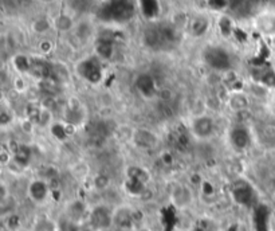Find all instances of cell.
<instances>
[{
  "label": "cell",
  "mask_w": 275,
  "mask_h": 231,
  "mask_svg": "<svg viewBox=\"0 0 275 231\" xmlns=\"http://www.w3.org/2000/svg\"><path fill=\"white\" fill-rule=\"evenodd\" d=\"M136 86H137L141 95H144L146 98H153L159 93V90L156 89V85H155V81L152 79L151 75H146V74H142L137 78Z\"/></svg>",
  "instance_id": "4fadbf2b"
},
{
  "label": "cell",
  "mask_w": 275,
  "mask_h": 231,
  "mask_svg": "<svg viewBox=\"0 0 275 231\" xmlns=\"http://www.w3.org/2000/svg\"><path fill=\"white\" fill-rule=\"evenodd\" d=\"M157 97H159V100H160L162 104H168V102H171L172 98H173V92H172L171 89H168V88H162V89L159 90Z\"/></svg>",
  "instance_id": "4dcf8cb0"
},
{
  "label": "cell",
  "mask_w": 275,
  "mask_h": 231,
  "mask_svg": "<svg viewBox=\"0 0 275 231\" xmlns=\"http://www.w3.org/2000/svg\"><path fill=\"white\" fill-rule=\"evenodd\" d=\"M132 140L135 142V145L140 149L148 151V149H153L159 142V137L155 132L149 131L146 128H138L133 131V137Z\"/></svg>",
  "instance_id": "9c48e42d"
},
{
  "label": "cell",
  "mask_w": 275,
  "mask_h": 231,
  "mask_svg": "<svg viewBox=\"0 0 275 231\" xmlns=\"http://www.w3.org/2000/svg\"><path fill=\"white\" fill-rule=\"evenodd\" d=\"M136 222L135 211L126 206H119L113 211V227L118 231H133Z\"/></svg>",
  "instance_id": "277c9868"
},
{
  "label": "cell",
  "mask_w": 275,
  "mask_h": 231,
  "mask_svg": "<svg viewBox=\"0 0 275 231\" xmlns=\"http://www.w3.org/2000/svg\"><path fill=\"white\" fill-rule=\"evenodd\" d=\"M38 89L42 93V95H50V97H55L61 93V84H58L57 81L52 78L42 79L39 82Z\"/></svg>",
  "instance_id": "2e32d148"
},
{
  "label": "cell",
  "mask_w": 275,
  "mask_h": 231,
  "mask_svg": "<svg viewBox=\"0 0 275 231\" xmlns=\"http://www.w3.org/2000/svg\"><path fill=\"white\" fill-rule=\"evenodd\" d=\"M15 66L18 68V70L21 71H30V66H31V61L27 59L24 55H19L15 58Z\"/></svg>",
  "instance_id": "83f0119b"
},
{
  "label": "cell",
  "mask_w": 275,
  "mask_h": 231,
  "mask_svg": "<svg viewBox=\"0 0 275 231\" xmlns=\"http://www.w3.org/2000/svg\"><path fill=\"white\" fill-rule=\"evenodd\" d=\"M88 226L93 231L112 230L113 227V210L109 206H94L88 214Z\"/></svg>",
  "instance_id": "6da1fadb"
},
{
  "label": "cell",
  "mask_w": 275,
  "mask_h": 231,
  "mask_svg": "<svg viewBox=\"0 0 275 231\" xmlns=\"http://www.w3.org/2000/svg\"><path fill=\"white\" fill-rule=\"evenodd\" d=\"M95 48H97V54L102 58H110L112 54H113V46H112V43L108 39H101L97 43V47Z\"/></svg>",
  "instance_id": "7402d4cb"
},
{
  "label": "cell",
  "mask_w": 275,
  "mask_h": 231,
  "mask_svg": "<svg viewBox=\"0 0 275 231\" xmlns=\"http://www.w3.org/2000/svg\"><path fill=\"white\" fill-rule=\"evenodd\" d=\"M126 176H128V179H133V180L140 182V183H142L144 185H148L149 180H151L149 172H148L145 168L137 167V165H130V167H128V169H126Z\"/></svg>",
  "instance_id": "9a60e30c"
},
{
  "label": "cell",
  "mask_w": 275,
  "mask_h": 231,
  "mask_svg": "<svg viewBox=\"0 0 275 231\" xmlns=\"http://www.w3.org/2000/svg\"><path fill=\"white\" fill-rule=\"evenodd\" d=\"M34 126H35V124L31 122V121L28 120V118H26V117H24V120L21 122L22 131L24 132V133H27V135H28V133H32V131H34Z\"/></svg>",
  "instance_id": "d590c367"
},
{
  "label": "cell",
  "mask_w": 275,
  "mask_h": 231,
  "mask_svg": "<svg viewBox=\"0 0 275 231\" xmlns=\"http://www.w3.org/2000/svg\"><path fill=\"white\" fill-rule=\"evenodd\" d=\"M41 113H42V108L35 102H30L26 108V118L34 122L35 125H38L39 122V118H41Z\"/></svg>",
  "instance_id": "ffe728a7"
},
{
  "label": "cell",
  "mask_w": 275,
  "mask_h": 231,
  "mask_svg": "<svg viewBox=\"0 0 275 231\" xmlns=\"http://www.w3.org/2000/svg\"><path fill=\"white\" fill-rule=\"evenodd\" d=\"M52 121V113L51 111H46V109H42L41 113V118H39V122L38 125L41 126H48L51 124Z\"/></svg>",
  "instance_id": "1f68e13d"
},
{
  "label": "cell",
  "mask_w": 275,
  "mask_h": 231,
  "mask_svg": "<svg viewBox=\"0 0 275 231\" xmlns=\"http://www.w3.org/2000/svg\"><path fill=\"white\" fill-rule=\"evenodd\" d=\"M172 202L173 205L179 207V208H184L192 203L193 195L192 191L188 188L187 185H177L176 188L172 191L171 194Z\"/></svg>",
  "instance_id": "8fae6325"
},
{
  "label": "cell",
  "mask_w": 275,
  "mask_h": 231,
  "mask_svg": "<svg viewBox=\"0 0 275 231\" xmlns=\"http://www.w3.org/2000/svg\"><path fill=\"white\" fill-rule=\"evenodd\" d=\"M55 24H57L58 30H61V31H69V30L73 27V21H71L70 16L61 15L57 19V22H55Z\"/></svg>",
  "instance_id": "484cf974"
},
{
  "label": "cell",
  "mask_w": 275,
  "mask_h": 231,
  "mask_svg": "<svg viewBox=\"0 0 275 231\" xmlns=\"http://www.w3.org/2000/svg\"><path fill=\"white\" fill-rule=\"evenodd\" d=\"M227 104H229V109L234 112V113H239V112L249 111L250 98L244 92L238 90V92H234L232 94L229 95Z\"/></svg>",
  "instance_id": "7c38bea8"
},
{
  "label": "cell",
  "mask_w": 275,
  "mask_h": 231,
  "mask_svg": "<svg viewBox=\"0 0 275 231\" xmlns=\"http://www.w3.org/2000/svg\"><path fill=\"white\" fill-rule=\"evenodd\" d=\"M250 93L254 97H258V98H265V97H267L269 90H267V86H265V85L259 84V82H254L250 88Z\"/></svg>",
  "instance_id": "d4e9b609"
},
{
  "label": "cell",
  "mask_w": 275,
  "mask_h": 231,
  "mask_svg": "<svg viewBox=\"0 0 275 231\" xmlns=\"http://www.w3.org/2000/svg\"><path fill=\"white\" fill-rule=\"evenodd\" d=\"M50 184L45 179H35L28 184L27 194L34 203H45L50 194Z\"/></svg>",
  "instance_id": "ba28073f"
},
{
  "label": "cell",
  "mask_w": 275,
  "mask_h": 231,
  "mask_svg": "<svg viewBox=\"0 0 275 231\" xmlns=\"http://www.w3.org/2000/svg\"><path fill=\"white\" fill-rule=\"evenodd\" d=\"M259 7L260 0H246V3H244V8H246V11H247L249 14H251V15L259 10Z\"/></svg>",
  "instance_id": "836d02e7"
},
{
  "label": "cell",
  "mask_w": 275,
  "mask_h": 231,
  "mask_svg": "<svg viewBox=\"0 0 275 231\" xmlns=\"http://www.w3.org/2000/svg\"><path fill=\"white\" fill-rule=\"evenodd\" d=\"M135 3L133 0H115L112 4L106 5L102 11L105 14V21H115L118 23L130 21L135 15Z\"/></svg>",
  "instance_id": "7a4b0ae2"
},
{
  "label": "cell",
  "mask_w": 275,
  "mask_h": 231,
  "mask_svg": "<svg viewBox=\"0 0 275 231\" xmlns=\"http://www.w3.org/2000/svg\"><path fill=\"white\" fill-rule=\"evenodd\" d=\"M78 74L90 84H98L102 78V68L99 65L98 59L89 58L82 63H79Z\"/></svg>",
  "instance_id": "8992f818"
},
{
  "label": "cell",
  "mask_w": 275,
  "mask_h": 231,
  "mask_svg": "<svg viewBox=\"0 0 275 231\" xmlns=\"http://www.w3.org/2000/svg\"><path fill=\"white\" fill-rule=\"evenodd\" d=\"M39 104H41L42 109H46V111L52 112V109H54L55 105H57V100H55V97L43 95V97H42V100L39 101Z\"/></svg>",
  "instance_id": "f1b7e54d"
},
{
  "label": "cell",
  "mask_w": 275,
  "mask_h": 231,
  "mask_svg": "<svg viewBox=\"0 0 275 231\" xmlns=\"http://www.w3.org/2000/svg\"><path fill=\"white\" fill-rule=\"evenodd\" d=\"M52 135L57 137L58 140H66L68 139V132L65 129V125H59V124H51Z\"/></svg>",
  "instance_id": "f546056e"
},
{
  "label": "cell",
  "mask_w": 275,
  "mask_h": 231,
  "mask_svg": "<svg viewBox=\"0 0 275 231\" xmlns=\"http://www.w3.org/2000/svg\"><path fill=\"white\" fill-rule=\"evenodd\" d=\"M229 142L236 151H246L251 145V135L244 124H235L229 131Z\"/></svg>",
  "instance_id": "5b68a950"
},
{
  "label": "cell",
  "mask_w": 275,
  "mask_h": 231,
  "mask_svg": "<svg viewBox=\"0 0 275 231\" xmlns=\"http://www.w3.org/2000/svg\"><path fill=\"white\" fill-rule=\"evenodd\" d=\"M258 26L266 34H273L275 32V19L273 16H262L258 21Z\"/></svg>",
  "instance_id": "44dd1931"
},
{
  "label": "cell",
  "mask_w": 275,
  "mask_h": 231,
  "mask_svg": "<svg viewBox=\"0 0 275 231\" xmlns=\"http://www.w3.org/2000/svg\"><path fill=\"white\" fill-rule=\"evenodd\" d=\"M86 214H88L86 205L83 202H81V200H75L69 207V216L71 219V223H79L85 218Z\"/></svg>",
  "instance_id": "5bb4252c"
},
{
  "label": "cell",
  "mask_w": 275,
  "mask_h": 231,
  "mask_svg": "<svg viewBox=\"0 0 275 231\" xmlns=\"http://www.w3.org/2000/svg\"><path fill=\"white\" fill-rule=\"evenodd\" d=\"M260 137L266 145H274L275 144V120L267 121L260 128Z\"/></svg>",
  "instance_id": "e0dca14e"
},
{
  "label": "cell",
  "mask_w": 275,
  "mask_h": 231,
  "mask_svg": "<svg viewBox=\"0 0 275 231\" xmlns=\"http://www.w3.org/2000/svg\"><path fill=\"white\" fill-rule=\"evenodd\" d=\"M43 1H46V3H50V1H52V0H43Z\"/></svg>",
  "instance_id": "ab89813d"
},
{
  "label": "cell",
  "mask_w": 275,
  "mask_h": 231,
  "mask_svg": "<svg viewBox=\"0 0 275 231\" xmlns=\"http://www.w3.org/2000/svg\"><path fill=\"white\" fill-rule=\"evenodd\" d=\"M273 98H274V101H275V92H274V94H273Z\"/></svg>",
  "instance_id": "60d3db41"
},
{
  "label": "cell",
  "mask_w": 275,
  "mask_h": 231,
  "mask_svg": "<svg viewBox=\"0 0 275 231\" xmlns=\"http://www.w3.org/2000/svg\"><path fill=\"white\" fill-rule=\"evenodd\" d=\"M71 172L77 179H85L88 178L89 175V165L83 162H79V163L74 164L73 168H71Z\"/></svg>",
  "instance_id": "cb8c5ba5"
},
{
  "label": "cell",
  "mask_w": 275,
  "mask_h": 231,
  "mask_svg": "<svg viewBox=\"0 0 275 231\" xmlns=\"http://www.w3.org/2000/svg\"><path fill=\"white\" fill-rule=\"evenodd\" d=\"M32 27H34V31L42 34V32H46L50 28V23L47 19H38Z\"/></svg>",
  "instance_id": "d6a6232c"
},
{
  "label": "cell",
  "mask_w": 275,
  "mask_h": 231,
  "mask_svg": "<svg viewBox=\"0 0 275 231\" xmlns=\"http://www.w3.org/2000/svg\"><path fill=\"white\" fill-rule=\"evenodd\" d=\"M244 3H246V0H227V4L231 8H238L240 5H243Z\"/></svg>",
  "instance_id": "74e56055"
},
{
  "label": "cell",
  "mask_w": 275,
  "mask_h": 231,
  "mask_svg": "<svg viewBox=\"0 0 275 231\" xmlns=\"http://www.w3.org/2000/svg\"><path fill=\"white\" fill-rule=\"evenodd\" d=\"M160 162L164 164L165 167H169V165L173 164V155H172L171 152H168V151L162 152L160 156Z\"/></svg>",
  "instance_id": "8d00e7d4"
},
{
  "label": "cell",
  "mask_w": 275,
  "mask_h": 231,
  "mask_svg": "<svg viewBox=\"0 0 275 231\" xmlns=\"http://www.w3.org/2000/svg\"><path fill=\"white\" fill-rule=\"evenodd\" d=\"M141 8L148 16H155L159 11L156 0H141Z\"/></svg>",
  "instance_id": "603a6c76"
},
{
  "label": "cell",
  "mask_w": 275,
  "mask_h": 231,
  "mask_svg": "<svg viewBox=\"0 0 275 231\" xmlns=\"http://www.w3.org/2000/svg\"><path fill=\"white\" fill-rule=\"evenodd\" d=\"M11 121H12V113L5 111V109H1V112H0V124L5 126L8 125Z\"/></svg>",
  "instance_id": "e575fe53"
},
{
  "label": "cell",
  "mask_w": 275,
  "mask_h": 231,
  "mask_svg": "<svg viewBox=\"0 0 275 231\" xmlns=\"http://www.w3.org/2000/svg\"><path fill=\"white\" fill-rule=\"evenodd\" d=\"M93 187L98 192H105L110 187V178L105 173H98L93 179Z\"/></svg>",
  "instance_id": "ac0fdd59"
},
{
  "label": "cell",
  "mask_w": 275,
  "mask_h": 231,
  "mask_svg": "<svg viewBox=\"0 0 275 231\" xmlns=\"http://www.w3.org/2000/svg\"><path fill=\"white\" fill-rule=\"evenodd\" d=\"M137 231H151L149 229H145V227H142V229H138Z\"/></svg>",
  "instance_id": "f35d334b"
},
{
  "label": "cell",
  "mask_w": 275,
  "mask_h": 231,
  "mask_svg": "<svg viewBox=\"0 0 275 231\" xmlns=\"http://www.w3.org/2000/svg\"><path fill=\"white\" fill-rule=\"evenodd\" d=\"M204 104H206V108L211 109V111L219 112L222 109V100L219 98L218 95H212V97L207 98L204 101Z\"/></svg>",
  "instance_id": "4316f807"
},
{
  "label": "cell",
  "mask_w": 275,
  "mask_h": 231,
  "mask_svg": "<svg viewBox=\"0 0 275 231\" xmlns=\"http://www.w3.org/2000/svg\"><path fill=\"white\" fill-rule=\"evenodd\" d=\"M208 28V21L206 18H196L193 19L192 24H191V32L195 37H200L204 32L207 31Z\"/></svg>",
  "instance_id": "d6986e66"
},
{
  "label": "cell",
  "mask_w": 275,
  "mask_h": 231,
  "mask_svg": "<svg viewBox=\"0 0 275 231\" xmlns=\"http://www.w3.org/2000/svg\"><path fill=\"white\" fill-rule=\"evenodd\" d=\"M191 132L197 139H208L215 133V122L209 116L203 115L199 117H193Z\"/></svg>",
  "instance_id": "52a82bcc"
},
{
  "label": "cell",
  "mask_w": 275,
  "mask_h": 231,
  "mask_svg": "<svg viewBox=\"0 0 275 231\" xmlns=\"http://www.w3.org/2000/svg\"><path fill=\"white\" fill-rule=\"evenodd\" d=\"M204 61L209 68H212L216 71H227L231 69V57L227 53V50L222 47H209L204 53Z\"/></svg>",
  "instance_id": "3957f363"
},
{
  "label": "cell",
  "mask_w": 275,
  "mask_h": 231,
  "mask_svg": "<svg viewBox=\"0 0 275 231\" xmlns=\"http://www.w3.org/2000/svg\"><path fill=\"white\" fill-rule=\"evenodd\" d=\"M232 196L234 200L240 206H250L254 198V191L246 182H238L234 184L232 188Z\"/></svg>",
  "instance_id": "30bf717a"
}]
</instances>
